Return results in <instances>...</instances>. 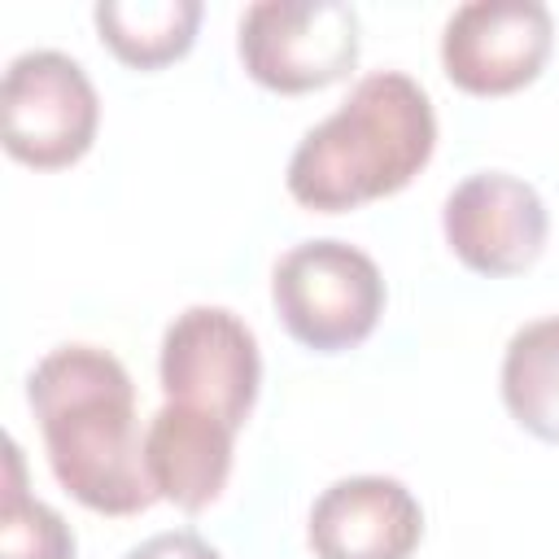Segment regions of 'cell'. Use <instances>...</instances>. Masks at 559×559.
Segmentation results:
<instances>
[{
	"label": "cell",
	"instance_id": "1",
	"mask_svg": "<svg viewBox=\"0 0 559 559\" xmlns=\"http://www.w3.org/2000/svg\"><path fill=\"white\" fill-rule=\"evenodd\" d=\"M57 485L100 515H140L157 502L135 432V384L100 345H57L26 376Z\"/></svg>",
	"mask_w": 559,
	"mask_h": 559
},
{
	"label": "cell",
	"instance_id": "2",
	"mask_svg": "<svg viewBox=\"0 0 559 559\" xmlns=\"http://www.w3.org/2000/svg\"><path fill=\"white\" fill-rule=\"evenodd\" d=\"M437 148L428 92L402 70L362 74L288 157V197L314 214L358 210L402 192Z\"/></svg>",
	"mask_w": 559,
	"mask_h": 559
},
{
	"label": "cell",
	"instance_id": "3",
	"mask_svg": "<svg viewBox=\"0 0 559 559\" xmlns=\"http://www.w3.org/2000/svg\"><path fill=\"white\" fill-rule=\"evenodd\" d=\"M271 301L297 345L341 354L376 332L384 314V275L376 258L349 240H301L275 262Z\"/></svg>",
	"mask_w": 559,
	"mask_h": 559
},
{
	"label": "cell",
	"instance_id": "4",
	"mask_svg": "<svg viewBox=\"0 0 559 559\" xmlns=\"http://www.w3.org/2000/svg\"><path fill=\"white\" fill-rule=\"evenodd\" d=\"M236 52L271 92H319L358 66V13L345 0H258L240 13Z\"/></svg>",
	"mask_w": 559,
	"mask_h": 559
},
{
	"label": "cell",
	"instance_id": "5",
	"mask_svg": "<svg viewBox=\"0 0 559 559\" xmlns=\"http://www.w3.org/2000/svg\"><path fill=\"white\" fill-rule=\"evenodd\" d=\"M4 153L35 170L74 166L100 127V100L87 70L57 48H26L0 83Z\"/></svg>",
	"mask_w": 559,
	"mask_h": 559
},
{
	"label": "cell",
	"instance_id": "6",
	"mask_svg": "<svg viewBox=\"0 0 559 559\" xmlns=\"http://www.w3.org/2000/svg\"><path fill=\"white\" fill-rule=\"evenodd\" d=\"M157 376L166 402L214 415L240 432L262 384L258 336L227 306H188L162 332Z\"/></svg>",
	"mask_w": 559,
	"mask_h": 559
},
{
	"label": "cell",
	"instance_id": "7",
	"mask_svg": "<svg viewBox=\"0 0 559 559\" xmlns=\"http://www.w3.org/2000/svg\"><path fill=\"white\" fill-rule=\"evenodd\" d=\"M555 44L542 0H467L445 17L441 70L472 96H507L528 87Z\"/></svg>",
	"mask_w": 559,
	"mask_h": 559
},
{
	"label": "cell",
	"instance_id": "8",
	"mask_svg": "<svg viewBox=\"0 0 559 559\" xmlns=\"http://www.w3.org/2000/svg\"><path fill=\"white\" fill-rule=\"evenodd\" d=\"M441 231L450 253L489 280L528 271L550 236L542 192L507 170H476L450 188L441 205Z\"/></svg>",
	"mask_w": 559,
	"mask_h": 559
},
{
	"label": "cell",
	"instance_id": "9",
	"mask_svg": "<svg viewBox=\"0 0 559 559\" xmlns=\"http://www.w3.org/2000/svg\"><path fill=\"white\" fill-rule=\"evenodd\" d=\"M424 537V507L397 476H341L306 520L314 559H411Z\"/></svg>",
	"mask_w": 559,
	"mask_h": 559
},
{
	"label": "cell",
	"instance_id": "10",
	"mask_svg": "<svg viewBox=\"0 0 559 559\" xmlns=\"http://www.w3.org/2000/svg\"><path fill=\"white\" fill-rule=\"evenodd\" d=\"M231 445H236V432L223 419L166 402L144 428L148 485L157 489V498L197 515L227 489Z\"/></svg>",
	"mask_w": 559,
	"mask_h": 559
},
{
	"label": "cell",
	"instance_id": "11",
	"mask_svg": "<svg viewBox=\"0 0 559 559\" xmlns=\"http://www.w3.org/2000/svg\"><path fill=\"white\" fill-rule=\"evenodd\" d=\"M92 22L118 61L135 70H162L192 48L201 0H100Z\"/></svg>",
	"mask_w": 559,
	"mask_h": 559
},
{
	"label": "cell",
	"instance_id": "12",
	"mask_svg": "<svg viewBox=\"0 0 559 559\" xmlns=\"http://www.w3.org/2000/svg\"><path fill=\"white\" fill-rule=\"evenodd\" d=\"M502 402L524 432L559 445V314L533 319L507 341Z\"/></svg>",
	"mask_w": 559,
	"mask_h": 559
},
{
	"label": "cell",
	"instance_id": "13",
	"mask_svg": "<svg viewBox=\"0 0 559 559\" xmlns=\"http://www.w3.org/2000/svg\"><path fill=\"white\" fill-rule=\"evenodd\" d=\"M0 559H74L70 524L26 493L22 445L4 437V498H0Z\"/></svg>",
	"mask_w": 559,
	"mask_h": 559
},
{
	"label": "cell",
	"instance_id": "14",
	"mask_svg": "<svg viewBox=\"0 0 559 559\" xmlns=\"http://www.w3.org/2000/svg\"><path fill=\"white\" fill-rule=\"evenodd\" d=\"M122 559H223L201 533L192 528H170V533H153L148 542L131 546Z\"/></svg>",
	"mask_w": 559,
	"mask_h": 559
}]
</instances>
